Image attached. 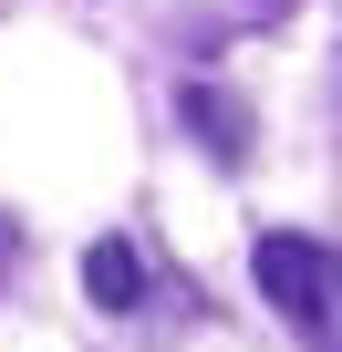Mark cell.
<instances>
[{"mask_svg": "<svg viewBox=\"0 0 342 352\" xmlns=\"http://www.w3.org/2000/svg\"><path fill=\"white\" fill-rule=\"evenodd\" d=\"M249 280H259V300H270L311 352H342V249H321V239H301V228H270V239L249 249Z\"/></svg>", "mask_w": 342, "mask_h": 352, "instance_id": "6da1fadb", "label": "cell"}, {"mask_svg": "<svg viewBox=\"0 0 342 352\" xmlns=\"http://www.w3.org/2000/svg\"><path fill=\"white\" fill-rule=\"evenodd\" d=\"M177 114L208 135V155H218V166H239V155H249V114H239V94H218V83H187V94H177Z\"/></svg>", "mask_w": 342, "mask_h": 352, "instance_id": "7a4b0ae2", "label": "cell"}, {"mask_svg": "<svg viewBox=\"0 0 342 352\" xmlns=\"http://www.w3.org/2000/svg\"><path fill=\"white\" fill-rule=\"evenodd\" d=\"M83 290H94V311H135V300H145V259H135L125 239H94V249H83Z\"/></svg>", "mask_w": 342, "mask_h": 352, "instance_id": "3957f363", "label": "cell"}]
</instances>
